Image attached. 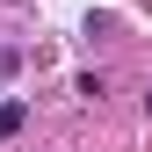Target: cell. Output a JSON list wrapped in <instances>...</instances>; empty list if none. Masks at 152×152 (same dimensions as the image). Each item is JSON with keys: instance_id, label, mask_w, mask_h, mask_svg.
<instances>
[{"instance_id": "cell-1", "label": "cell", "mask_w": 152, "mask_h": 152, "mask_svg": "<svg viewBox=\"0 0 152 152\" xmlns=\"http://www.w3.org/2000/svg\"><path fill=\"white\" fill-rule=\"evenodd\" d=\"M22 123H29V102H22V94H15V102H0V138H15Z\"/></svg>"}, {"instance_id": "cell-2", "label": "cell", "mask_w": 152, "mask_h": 152, "mask_svg": "<svg viewBox=\"0 0 152 152\" xmlns=\"http://www.w3.org/2000/svg\"><path fill=\"white\" fill-rule=\"evenodd\" d=\"M145 116H152V94H145Z\"/></svg>"}]
</instances>
